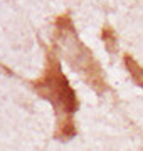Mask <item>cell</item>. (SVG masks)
I'll list each match as a JSON object with an SVG mask.
<instances>
[{"instance_id":"1","label":"cell","mask_w":143,"mask_h":151,"mask_svg":"<svg viewBox=\"0 0 143 151\" xmlns=\"http://www.w3.org/2000/svg\"><path fill=\"white\" fill-rule=\"evenodd\" d=\"M29 84L37 96L47 99L52 104L57 118L56 138L61 141H67L69 138H72L76 134L74 113L77 111L79 103L74 89L62 72L61 59L54 45L46 49V67L42 76L39 79L30 81Z\"/></svg>"},{"instance_id":"2","label":"cell","mask_w":143,"mask_h":151,"mask_svg":"<svg viewBox=\"0 0 143 151\" xmlns=\"http://www.w3.org/2000/svg\"><path fill=\"white\" fill-rule=\"evenodd\" d=\"M54 49L62 54L64 60L71 65L72 70L81 74L89 86H93L98 92L106 91L105 74L99 62L83 44L74 27V22L69 15H61L54 22Z\"/></svg>"},{"instance_id":"3","label":"cell","mask_w":143,"mask_h":151,"mask_svg":"<svg viewBox=\"0 0 143 151\" xmlns=\"http://www.w3.org/2000/svg\"><path fill=\"white\" fill-rule=\"evenodd\" d=\"M123 60H125V65H126L128 72H130V76H131L133 82L143 89V67L138 64L136 59H135L133 55H130V54L123 55Z\"/></svg>"},{"instance_id":"4","label":"cell","mask_w":143,"mask_h":151,"mask_svg":"<svg viewBox=\"0 0 143 151\" xmlns=\"http://www.w3.org/2000/svg\"><path fill=\"white\" fill-rule=\"evenodd\" d=\"M101 35H103V42H105L106 49H108V52H116L118 50V35H116V32L113 30V27H110V25H105L103 27V32H101Z\"/></svg>"}]
</instances>
